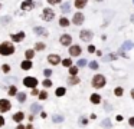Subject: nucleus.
<instances>
[{
	"instance_id": "obj_51",
	"label": "nucleus",
	"mask_w": 134,
	"mask_h": 129,
	"mask_svg": "<svg viewBox=\"0 0 134 129\" xmlns=\"http://www.w3.org/2000/svg\"><path fill=\"white\" fill-rule=\"evenodd\" d=\"M97 1H103V0H97Z\"/></svg>"
},
{
	"instance_id": "obj_17",
	"label": "nucleus",
	"mask_w": 134,
	"mask_h": 129,
	"mask_svg": "<svg viewBox=\"0 0 134 129\" xmlns=\"http://www.w3.org/2000/svg\"><path fill=\"white\" fill-rule=\"evenodd\" d=\"M23 119H25V113L23 112H17V113L13 115V121H15V122H22Z\"/></svg>"
},
{
	"instance_id": "obj_1",
	"label": "nucleus",
	"mask_w": 134,
	"mask_h": 129,
	"mask_svg": "<svg viewBox=\"0 0 134 129\" xmlns=\"http://www.w3.org/2000/svg\"><path fill=\"white\" fill-rule=\"evenodd\" d=\"M15 53V45L12 42H3L0 43V55L1 56H10Z\"/></svg>"
},
{
	"instance_id": "obj_9",
	"label": "nucleus",
	"mask_w": 134,
	"mask_h": 129,
	"mask_svg": "<svg viewBox=\"0 0 134 129\" xmlns=\"http://www.w3.org/2000/svg\"><path fill=\"white\" fill-rule=\"evenodd\" d=\"M20 7H22V10H32L35 7V3H33V0H25L20 4Z\"/></svg>"
},
{
	"instance_id": "obj_29",
	"label": "nucleus",
	"mask_w": 134,
	"mask_h": 129,
	"mask_svg": "<svg viewBox=\"0 0 134 129\" xmlns=\"http://www.w3.org/2000/svg\"><path fill=\"white\" fill-rule=\"evenodd\" d=\"M69 69V75L71 76H76V73H78V67L76 66H71V67H68Z\"/></svg>"
},
{
	"instance_id": "obj_53",
	"label": "nucleus",
	"mask_w": 134,
	"mask_h": 129,
	"mask_svg": "<svg viewBox=\"0 0 134 129\" xmlns=\"http://www.w3.org/2000/svg\"><path fill=\"white\" fill-rule=\"evenodd\" d=\"M133 3H134V0H133Z\"/></svg>"
},
{
	"instance_id": "obj_31",
	"label": "nucleus",
	"mask_w": 134,
	"mask_h": 129,
	"mask_svg": "<svg viewBox=\"0 0 134 129\" xmlns=\"http://www.w3.org/2000/svg\"><path fill=\"white\" fill-rule=\"evenodd\" d=\"M9 95H10V96L17 95V89H16V86H10V88H9Z\"/></svg>"
},
{
	"instance_id": "obj_14",
	"label": "nucleus",
	"mask_w": 134,
	"mask_h": 129,
	"mask_svg": "<svg viewBox=\"0 0 134 129\" xmlns=\"http://www.w3.org/2000/svg\"><path fill=\"white\" fill-rule=\"evenodd\" d=\"M33 32L36 33V34H41V36H48V32H46V29H45V27H41V26L35 27V29H33Z\"/></svg>"
},
{
	"instance_id": "obj_12",
	"label": "nucleus",
	"mask_w": 134,
	"mask_h": 129,
	"mask_svg": "<svg viewBox=\"0 0 134 129\" xmlns=\"http://www.w3.org/2000/svg\"><path fill=\"white\" fill-rule=\"evenodd\" d=\"M10 37H12V40H13L15 43H17V42H22V40L25 39V32H19V33H16V34L13 33Z\"/></svg>"
},
{
	"instance_id": "obj_45",
	"label": "nucleus",
	"mask_w": 134,
	"mask_h": 129,
	"mask_svg": "<svg viewBox=\"0 0 134 129\" xmlns=\"http://www.w3.org/2000/svg\"><path fill=\"white\" fill-rule=\"evenodd\" d=\"M128 123H130L131 126H134V116H131V118L128 119Z\"/></svg>"
},
{
	"instance_id": "obj_13",
	"label": "nucleus",
	"mask_w": 134,
	"mask_h": 129,
	"mask_svg": "<svg viewBox=\"0 0 134 129\" xmlns=\"http://www.w3.org/2000/svg\"><path fill=\"white\" fill-rule=\"evenodd\" d=\"M89 99H91V103H94V105H98V103H101V96H100L98 93H92Z\"/></svg>"
},
{
	"instance_id": "obj_48",
	"label": "nucleus",
	"mask_w": 134,
	"mask_h": 129,
	"mask_svg": "<svg viewBox=\"0 0 134 129\" xmlns=\"http://www.w3.org/2000/svg\"><path fill=\"white\" fill-rule=\"evenodd\" d=\"M16 129H26V128H25L23 125H19V126H17V128H16Z\"/></svg>"
},
{
	"instance_id": "obj_25",
	"label": "nucleus",
	"mask_w": 134,
	"mask_h": 129,
	"mask_svg": "<svg viewBox=\"0 0 134 129\" xmlns=\"http://www.w3.org/2000/svg\"><path fill=\"white\" fill-rule=\"evenodd\" d=\"M52 121H53L55 123H61V122H63V116H62V115H53Z\"/></svg>"
},
{
	"instance_id": "obj_4",
	"label": "nucleus",
	"mask_w": 134,
	"mask_h": 129,
	"mask_svg": "<svg viewBox=\"0 0 134 129\" xmlns=\"http://www.w3.org/2000/svg\"><path fill=\"white\" fill-rule=\"evenodd\" d=\"M38 79L36 78H33V76H28V78H25L23 79V85L26 86V88H32V89H35L36 86H38Z\"/></svg>"
},
{
	"instance_id": "obj_35",
	"label": "nucleus",
	"mask_w": 134,
	"mask_h": 129,
	"mask_svg": "<svg viewBox=\"0 0 134 129\" xmlns=\"http://www.w3.org/2000/svg\"><path fill=\"white\" fill-rule=\"evenodd\" d=\"M43 75L46 76V79H49V76L52 75V70H51V69H45V70H43Z\"/></svg>"
},
{
	"instance_id": "obj_5",
	"label": "nucleus",
	"mask_w": 134,
	"mask_h": 129,
	"mask_svg": "<svg viewBox=\"0 0 134 129\" xmlns=\"http://www.w3.org/2000/svg\"><path fill=\"white\" fill-rule=\"evenodd\" d=\"M92 37H94V33L91 32V30H81L79 32V39L82 42H91Z\"/></svg>"
},
{
	"instance_id": "obj_11",
	"label": "nucleus",
	"mask_w": 134,
	"mask_h": 129,
	"mask_svg": "<svg viewBox=\"0 0 134 129\" xmlns=\"http://www.w3.org/2000/svg\"><path fill=\"white\" fill-rule=\"evenodd\" d=\"M48 62L51 64H59L61 63V56H58V55H49V56H48Z\"/></svg>"
},
{
	"instance_id": "obj_21",
	"label": "nucleus",
	"mask_w": 134,
	"mask_h": 129,
	"mask_svg": "<svg viewBox=\"0 0 134 129\" xmlns=\"http://www.w3.org/2000/svg\"><path fill=\"white\" fill-rule=\"evenodd\" d=\"M103 59H104L105 62H107V60H115V59H118V55H117V53H110V55L104 56Z\"/></svg>"
},
{
	"instance_id": "obj_37",
	"label": "nucleus",
	"mask_w": 134,
	"mask_h": 129,
	"mask_svg": "<svg viewBox=\"0 0 134 129\" xmlns=\"http://www.w3.org/2000/svg\"><path fill=\"white\" fill-rule=\"evenodd\" d=\"M103 126H107V128H110V126H111L110 119H104V121H103Z\"/></svg>"
},
{
	"instance_id": "obj_42",
	"label": "nucleus",
	"mask_w": 134,
	"mask_h": 129,
	"mask_svg": "<svg viewBox=\"0 0 134 129\" xmlns=\"http://www.w3.org/2000/svg\"><path fill=\"white\" fill-rule=\"evenodd\" d=\"M48 3L49 4H58V3H61V0H48Z\"/></svg>"
},
{
	"instance_id": "obj_39",
	"label": "nucleus",
	"mask_w": 134,
	"mask_h": 129,
	"mask_svg": "<svg viewBox=\"0 0 134 129\" xmlns=\"http://www.w3.org/2000/svg\"><path fill=\"white\" fill-rule=\"evenodd\" d=\"M1 70H3V72H6V73H7V72H9V70H10V66H9V64H3V66H1Z\"/></svg>"
},
{
	"instance_id": "obj_47",
	"label": "nucleus",
	"mask_w": 134,
	"mask_h": 129,
	"mask_svg": "<svg viewBox=\"0 0 134 129\" xmlns=\"http://www.w3.org/2000/svg\"><path fill=\"white\" fill-rule=\"evenodd\" d=\"M117 121H123V116L121 115H117Z\"/></svg>"
},
{
	"instance_id": "obj_46",
	"label": "nucleus",
	"mask_w": 134,
	"mask_h": 129,
	"mask_svg": "<svg viewBox=\"0 0 134 129\" xmlns=\"http://www.w3.org/2000/svg\"><path fill=\"white\" fill-rule=\"evenodd\" d=\"M32 95H39V92H38V89H32Z\"/></svg>"
},
{
	"instance_id": "obj_30",
	"label": "nucleus",
	"mask_w": 134,
	"mask_h": 129,
	"mask_svg": "<svg viewBox=\"0 0 134 129\" xmlns=\"http://www.w3.org/2000/svg\"><path fill=\"white\" fill-rule=\"evenodd\" d=\"M76 64H78L76 67H84V66H87V64H88V62H87V59H79Z\"/></svg>"
},
{
	"instance_id": "obj_50",
	"label": "nucleus",
	"mask_w": 134,
	"mask_h": 129,
	"mask_svg": "<svg viewBox=\"0 0 134 129\" xmlns=\"http://www.w3.org/2000/svg\"><path fill=\"white\" fill-rule=\"evenodd\" d=\"M131 22H134V15H133V16H131Z\"/></svg>"
},
{
	"instance_id": "obj_24",
	"label": "nucleus",
	"mask_w": 134,
	"mask_h": 129,
	"mask_svg": "<svg viewBox=\"0 0 134 129\" xmlns=\"http://www.w3.org/2000/svg\"><path fill=\"white\" fill-rule=\"evenodd\" d=\"M17 100H19L20 103H23V102L26 100V93H25V92H19V93H17Z\"/></svg>"
},
{
	"instance_id": "obj_49",
	"label": "nucleus",
	"mask_w": 134,
	"mask_h": 129,
	"mask_svg": "<svg viewBox=\"0 0 134 129\" xmlns=\"http://www.w3.org/2000/svg\"><path fill=\"white\" fill-rule=\"evenodd\" d=\"M131 96H133V99H134V89H131Z\"/></svg>"
},
{
	"instance_id": "obj_23",
	"label": "nucleus",
	"mask_w": 134,
	"mask_h": 129,
	"mask_svg": "<svg viewBox=\"0 0 134 129\" xmlns=\"http://www.w3.org/2000/svg\"><path fill=\"white\" fill-rule=\"evenodd\" d=\"M33 56H35V52H33L32 49H29V50H26V52H25V57H26V60H30Z\"/></svg>"
},
{
	"instance_id": "obj_16",
	"label": "nucleus",
	"mask_w": 134,
	"mask_h": 129,
	"mask_svg": "<svg viewBox=\"0 0 134 129\" xmlns=\"http://www.w3.org/2000/svg\"><path fill=\"white\" fill-rule=\"evenodd\" d=\"M87 3H88V0H75V7L76 9H84L87 6Z\"/></svg>"
},
{
	"instance_id": "obj_34",
	"label": "nucleus",
	"mask_w": 134,
	"mask_h": 129,
	"mask_svg": "<svg viewBox=\"0 0 134 129\" xmlns=\"http://www.w3.org/2000/svg\"><path fill=\"white\" fill-rule=\"evenodd\" d=\"M42 85H43V88H51V86H52V81H51V79H45V81L42 82Z\"/></svg>"
},
{
	"instance_id": "obj_7",
	"label": "nucleus",
	"mask_w": 134,
	"mask_h": 129,
	"mask_svg": "<svg viewBox=\"0 0 134 129\" xmlns=\"http://www.w3.org/2000/svg\"><path fill=\"white\" fill-rule=\"evenodd\" d=\"M84 19H85V17H84V15L78 12V13H75L74 17H72V23H74V24H76V26H79V24H82V23H84Z\"/></svg>"
},
{
	"instance_id": "obj_20",
	"label": "nucleus",
	"mask_w": 134,
	"mask_h": 129,
	"mask_svg": "<svg viewBox=\"0 0 134 129\" xmlns=\"http://www.w3.org/2000/svg\"><path fill=\"white\" fill-rule=\"evenodd\" d=\"M30 111H32V113H39L42 111V106L38 105V103H33V105L30 106Z\"/></svg>"
},
{
	"instance_id": "obj_18",
	"label": "nucleus",
	"mask_w": 134,
	"mask_h": 129,
	"mask_svg": "<svg viewBox=\"0 0 134 129\" xmlns=\"http://www.w3.org/2000/svg\"><path fill=\"white\" fill-rule=\"evenodd\" d=\"M134 48V43L133 42H125V43H123V46L120 48V50H130V49H133Z\"/></svg>"
},
{
	"instance_id": "obj_22",
	"label": "nucleus",
	"mask_w": 134,
	"mask_h": 129,
	"mask_svg": "<svg viewBox=\"0 0 134 129\" xmlns=\"http://www.w3.org/2000/svg\"><path fill=\"white\" fill-rule=\"evenodd\" d=\"M61 10H62L63 13H69V12H71V4H69V3H63L62 7H61Z\"/></svg>"
},
{
	"instance_id": "obj_26",
	"label": "nucleus",
	"mask_w": 134,
	"mask_h": 129,
	"mask_svg": "<svg viewBox=\"0 0 134 129\" xmlns=\"http://www.w3.org/2000/svg\"><path fill=\"white\" fill-rule=\"evenodd\" d=\"M68 83H69V85H76V83H79V78H78V76H71V78L68 79Z\"/></svg>"
},
{
	"instance_id": "obj_43",
	"label": "nucleus",
	"mask_w": 134,
	"mask_h": 129,
	"mask_svg": "<svg viewBox=\"0 0 134 129\" xmlns=\"http://www.w3.org/2000/svg\"><path fill=\"white\" fill-rule=\"evenodd\" d=\"M88 52H89V53H94V52H95V46L89 45V46H88Z\"/></svg>"
},
{
	"instance_id": "obj_6",
	"label": "nucleus",
	"mask_w": 134,
	"mask_h": 129,
	"mask_svg": "<svg viewBox=\"0 0 134 129\" xmlns=\"http://www.w3.org/2000/svg\"><path fill=\"white\" fill-rule=\"evenodd\" d=\"M10 108H12V103H10L7 99H0V113L9 112Z\"/></svg>"
},
{
	"instance_id": "obj_44",
	"label": "nucleus",
	"mask_w": 134,
	"mask_h": 129,
	"mask_svg": "<svg viewBox=\"0 0 134 129\" xmlns=\"http://www.w3.org/2000/svg\"><path fill=\"white\" fill-rule=\"evenodd\" d=\"M4 122H6V121H4V118H3V116H0V128L4 125Z\"/></svg>"
},
{
	"instance_id": "obj_28",
	"label": "nucleus",
	"mask_w": 134,
	"mask_h": 129,
	"mask_svg": "<svg viewBox=\"0 0 134 129\" xmlns=\"http://www.w3.org/2000/svg\"><path fill=\"white\" fill-rule=\"evenodd\" d=\"M62 64H63L65 67H71V66H72V59H69V57H68V59H63V60H62Z\"/></svg>"
},
{
	"instance_id": "obj_15",
	"label": "nucleus",
	"mask_w": 134,
	"mask_h": 129,
	"mask_svg": "<svg viewBox=\"0 0 134 129\" xmlns=\"http://www.w3.org/2000/svg\"><path fill=\"white\" fill-rule=\"evenodd\" d=\"M32 64L33 63H32L30 60H26V59H25V60L20 63V67H22L23 70H29V69H32Z\"/></svg>"
},
{
	"instance_id": "obj_27",
	"label": "nucleus",
	"mask_w": 134,
	"mask_h": 129,
	"mask_svg": "<svg viewBox=\"0 0 134 129\" xmlns=\"http://www.w3.org/2000/svg\"><path fill=\"white\" fill-rule=\"evenodd\" d=\"M65 93H66V89H65V88H58V89H56V92H55V95H56V96H63Z\"/></svg>"
},
{
	"instance_id": "obj_19",
	"label": "nucleus",
	"mask_w": 134,
	"mask_h": 129,
	"mask_svg": "<svg viewBox=\"0 0 134 129\" xmlns=\"http://www.w3.org/2000/svg\"><path fill=\"white\" fill-rule=\"evenodd\" d=\"M69 19H66V17H61L59 19V26H62V27H68L69 26Z\"/></svg>"
},
{
	"instance_id": "obj_33",
	"label": "nucleus",
	"mask_w": 134,
	"mask_h": 129,
	"mask_svg": "<svg viewBox=\"0 0 134 129\" xmlns=\"http://www.w3.org/2000/svg\"><path fill=\"white\" fill-rule=\"evenodd\" d=\"M123 93H124V90H123V88H115V89H114V95H115V96H121V95H123Z\"/></svg>"
},
{
	"instance_id": "obj_10",
	"label": "nucleus",
	"mask_w": 134,
	"mask_h": 129,
	"mask_svg": "<svg viewBox=\"0 0 134 129\" xmlns=\"http://www.w3.org/2000/svg\"><path fill=\"white\" fill-rule=\"evenodd\" d=\"M69 55H71V56H79V55H81V48H79L78 45L69 46Z\"/></svg>"
},
{
	"instance_id": "obj_52",
	"label": "nucleus",
	"mask_w": 134,
	"mask_h": 129,
	"mask_svg": "<svg viewBox=\"0 0 134 129\" xmlns=\"http://www.w3.org/2000/svg\"><path fill=\"white\" fill-rule=\"evenodd\" d=\"M0 7H1V4H0Z\"/></svg>"
},
{
	"instance_id": "obj_3",
	"label": "nucleus",
	"mask_w": 134,
	"mask_h": 129,
	"mask_svg": "<svg viewBox=\"0 0 134 129\" xmlns=\"http://www.w3.org/2000/svg\"><path fill=\"white\" fill-rule=\"evenodd\" d=\"M53 19H55V12L51 7H45L43 12H42V20H45V22H52Z\"/></svg>"
},
{
	"instance_id": "obj_38",
	"label": "nucleus",
	"mask_w": 134,
	"mask_h": 129,
	"mask_svg": "<svg viewBox=\"0 0 134 129\" xmlns=\"http://www.w3.org/2000/svg\"><path fill=\"white\" fill-rule=\"evenodd\" d=\"M89 67H91V69H94V70H95V69H98V63H97V62H95V60H94V62H91V63H89Z\"/></svg>"
},
{
	"instance_id": "obj_8",
	"label": "nucleus",
	"mask_w": 134,
	"mask_h": 129,
	"mask_svg": "<svg viewBox=\"0 0 134 129\" xmlns=\"http://www.w3.org/2000/svg\"><path fill=\"white\" fill-rule=\"evenodd\" d=\"M61 45L62 46H71V43H72V37L69 36V34H62L59 39Z\"/></svg>"
},
{
	"instance_id": "obj_2",
	"label": "nucleus",
	"mask_w": 134,
	"mask_h": 129,
	"mask_svg": "<svg viewBox=\"0 0 134 129\" xmlns=\"http://www.w3.org/2000/svg\"><path fill=\"white\" fill-rule=\"evenodd\" d=\"M105 76L104 75H95L94 78H92V81H91V85H92V88H95V89H101V88H104L105 86Z\"/></svg>"
},
{
	"instance_id": "obj_36",
	"label": "nucleus",
	"mask_w": 134,
	"mask_h": 129,
	"mask_svg": "<svg viewBox=\"0 0 134 129\" xmlns=\"http://www.w3.org/2000/svg\"><path fill=\"white\" fill-rule=\"evenodd\" d=\"M35 49H36V50H43V49H45V45H43V43H36Z\"/></svg>"
},
{
	"instance_id": "obj_41",
	"label": "nucleus",
	"mask_w": 134,
	"mask_h": 129,
	"mask_svg": "<svg viewBox=\"0 0 134 129\" xmlns=\"http://www.w3.org/2000/svg\"><path fill=\"white\" fill-rule=\"evenodd\" d=\"M79 122H81L82 125H87V123H88V119H87V118H79Z\"/></svg>"
},
{
	"instance_id": "obj_40",
	"label": "nucleus",
	"mask_w": 134,
	"mask_h": 129,
	"mask_svg": "<svg viewBox=\"0 0 134 129\" xmlns=\"http://www.w3.org/2000/svg\"><path fill=\"white\" fill-rule=\"evenodd\" d=\"M9 22H10V17H9V16L1 17V23H9Z\"/></svg>"
},
{
	"instance_id": "obj_32",
	"label": "nucleus",
	"mask_w": 134,
	"mask_h": 129,
	"mask_svg": "<svg viewBox=\"0 0 134 129\" xmlns=\"http://www.w3.org/2000/svg\"><path fill=\"white\" fill-rule=\"evenodd\" d=\"M39 99H41V100H46V99H48V92H46V90L39 92Z\"/></svg>"
}]
</instances>
